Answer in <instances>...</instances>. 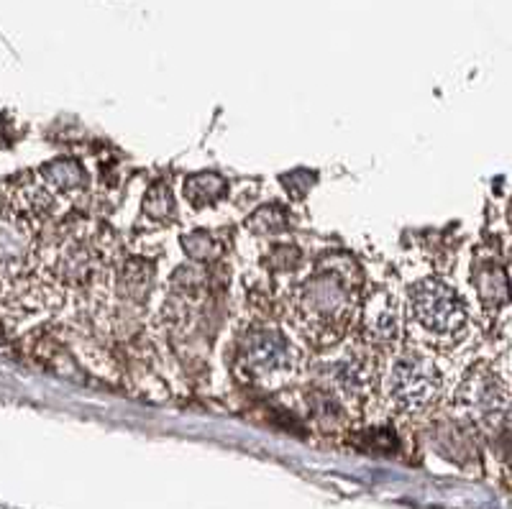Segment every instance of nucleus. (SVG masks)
I'll use <instances>...</instances> for the list:
<instances>
[{
    "label": "nucleus",
    "instance_id": "3",
    "mask_svg": "<svg viewBox=\"0 0 512 509\" xmlns=\"http://www.w3.org/2000/svg\"><path fill=\"white\" fill-rule=\"evenodd\" d=\"M290 346L285 343V338L277 336V333H256L249 338L244 353V366L251 374L259 379V382H272L274 376L287 374L290 369ZM274 384V382H272Z\"/></svg>",
    "mask_w": 512,
    "mask_h": 509
},
{
    "label": "nucleus",
    "instance_id": "2",
    "mask_svg": "<svg viewBox=\"0 0 512 509\" xmlns=\"http://www.w3.org/2000/svg\"><path fill=\"white\" fill-rule=\"evenodd\" d=\"M441 387V374L436 366L418 353H405L392 364L387 376V394L397 410L415 412L431 405Z\"/></svg>",
    "mask_w": 512,
    "mask_h": 509
},
{
    "label": "nucleus",
    "instance_id": "1",
    "mask_svg": "<svg viewBox=\"0 0 512 509\" xmlns=\"http://www.w3.org/2000/svg\"><path fill=\"white\" fill-rule=\"evenodd\" d=\"M410 313L433 338H454L466 328L464 302L438 279H425L410 287Z\"/></svg>",
    "mask_w": 512,
    "mask_h": 509
},
{
    "label": "nucleus",
    "instance_id": "4",
    "mask_svg": "<svg viewBox=\"0 0 512 509\" xmlns=\"http://www.w3.org/2000/svg\"><path fill=\"white\" fill-rule=\"evenodd\" d=\"M364 359H356V356H344V359H338L336 364L331 366L333 382L341 387L344 394H354L364 389V379H367V371H364Z\"/></svg>",
    "mask_w": 512,
    "mask_h": 509
}]
</instances>
